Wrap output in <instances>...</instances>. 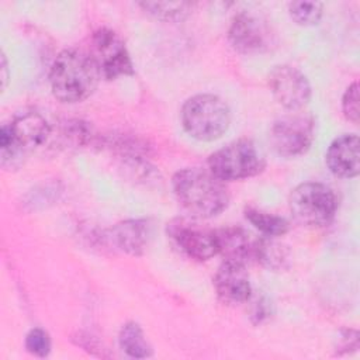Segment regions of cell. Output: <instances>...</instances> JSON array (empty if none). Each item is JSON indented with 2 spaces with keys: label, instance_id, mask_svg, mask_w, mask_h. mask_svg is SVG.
<instances>
[{
  "label": "cell",
  "instance_id": "1",
  "mask_svg": "<svg viewBox=\"0 0 360 360\" xmlns=\"http://www.w3.org/2000/svg\"><path fill=\"white\" fill-rule=\"evenodd\" d=\"M173 191L181 207L194 218H211L222 212L229 202L224 181L210 170L186 167L172 180Z\"/></svg>",
  "mask_w": 360,
  "mask_h": 360
},
{
  "label": "cell",
  "instance_id": "2",
  "mask_svg": "<svg viewBox=\"0 0 360 360\" xmlns=\"http://www.w3.org/2000/svg\"><path fill=\"white\" fill-rule=\"evenodd\" d=\"M100 73L90 58L77 49H65L53 60L49 72L51 90L62 103H79L93 94Z\"/></svg>",
  "mask_w": 360,
  "mask_h": 360
},
{
  "label": "cell",
  "instance_id": "3",
  "mask_svg": "<svg viewBox=\"0 0 360 360\" xmlns=\"http://www.w3.org/2000/svg\"><path fill=\"white\" fill-rule=\"evenodd\" d=\"M181 124L188 135L210 142L221 138L231 124V112L224 100L214 94H197L181 107Z\"/></svg>",
  "mask_w": 360,
  "mask_h": 360
},
{
  "label": "cell",
  "instance_id": "4",
  "mask_svg": "<svg viewBox=\"0 0 360 360\" xmlns=\"http://www.w3.org/2000/svg\"><path fill=\"white\" fill-rule=\"evenodd\" d=\"M263 167L264 158L249 139L233 141L208 158V170L222 181L256 176Z\"/></svg>",
  "mask_w": 360,
  "mask_h": 360
},
{
  "label": "cell",
  "instance_id": "5",
  "mask_svg": "<svg viewBox=\"0 0 360 360\" xmlns=\"http://www.w3.org/2000/svg\"><path fill=\"white\" fill-rule=\"evenodd\" d=\"M338 201L330 187L322 183H302L290 195L292 217L307 226H325L336 212Z\"/></svg>",
  "mask_w": 360,
  "mask_h": 360
},
{
  "label": "cell",
  "instance_id": "6",
  "mask_svg": "<svg viewBox=\"0 0 360 360\" xmlns=\"http://www.w3.org/2000/svg\"><path fill=\"white\" fill-rule=\"evenodd\" d=\"M51 135L48 121L35 111L17 115L11 122L3 124L0 129V148L3 165L7 159L24 155L41 146Z\"/></svg>",
  "mask_w": 360,
  "mask_h": 360
},
{
  "label": "cell",
  "instance_id": "7",
  "mask_svg": "<svg viewBox=\"0 0 360 360\" xmlns=\"http://www.w3.org/2000/svg\"><path fill=\"white\" fill-rule=\"evenodd\" d=\"M90 58L104 79H117L134 73L132 60L124 41L110 28H98L91 37Z\"/></svg>",
  "mask_w": 360,
  "mask_h": 360
},
{
  "label": "cell",
  "instance_id": "8",
  "mask_svg": "<svg viewBox=\"0 0 360 360\" xmlns=\"http://www.w3.org/2000/svg\"><path fill=\"white\" fill-rule=\"evenodd\" d=\"M315 132V120L301 110L278 118L270 132V141L277 153L283 156H297L308 150Z\"/></svg>",
  "mask_w": 360,
  "mask_h": 360
},
{
  "label": "cell",
  "instance_id": "9",
  "mask_svg": "<svg viewBox=\"0 0 360 360\" xmlns=\"http://www.w3.org/2000/svg\"><path fill=\"white\" fill-rule=\"evenodd\" d=\"M167 233L176 246L194 260H208L218 253L215 231L187 218H176L167 225Z\"/></svg>",
  "mask_w": 360,
  "mask_h": 360
},
{
  "label": "cell",
  "instance_id": "10",
  "mask_svg": "<svg viewBox=\"0 0 360 360\" xmlns=\"http://www.w3.org/2000/svg\"><path fill=\"white\" fill-rule=\"evenodd\" d=\"M228 39L233 49L240 53H260L270 48L273 34L260 15L240 11L232 18Z\"/></svg>",
  "mask_w": 360,
  "mask_h": 360
},
{
  "label": "cell",
  "instance_id": "11",
  "mask_svg": "<svg viewBox=\"0 0 360 360\" xmlns=\"http://www.w3.org/2000/svg\"><path fill=\"white\" fill-rule=\"evenodd\" d=\"M270 90L284 108L302 110L311 98V86L302 72L290 65L276 66L269 76Z\"/></svg>",
  "mask_w": 360,
  "mask_h": 360
},
{
  "label": "cell",
  "instance_id": "12",
  "mask_svg": "<svg viewBox=\"0 0 360 360\" xmlns=\"http://www.w3.org/2000/svg\"><path fill=\"white\" fill-rule=\"evenodd\" d=\"M218 297L228 304H242L250 298L252 287L245 264L224 260L214 276Z\"/></svg>",
  "mask_w": 360,
  "mask_h": 360
},
{
  "label": "cell",
  "instance_id": "13",
  "mask_svg": "<svg viewBox=\"0 0 360 360\" xmlns=\"http://www.w3.org/2000/svg\"><path fill=\"white\" fill-rule=\"evenodd\" d=\"M325 160L335 176L342 179L356 177L360 170L359 136L356 134H345L336 138L329 145Z\"/></svg>",
  "mask_w": 360,
  "mask_h": 360
},
{
  "label": "cell",
  "instance_id": "14",
  "mask_svg": "<svg viewBox=\"0 0 360 360\" xmlns=\"http://www.w3.org/2000/svg\"><path fill=\"white\" fill-rule=\"evenodd\" d=\"M218 253L224 256V260L246 264L253 260L255 240L250 235L239 226H226L215 231Z\"/></svg>",
  "mask_w": 360,
  "mask_h": 360
},
{
  "label": "cell",
  "instance_id": "15",
  "mask_svg": "<svg viewBox=\"0 0 360 360\" xmlns=\"http://www.w3.org/2000/svg\"><path fill=\"white\" fill-rule=\"evenodd\" d=\"M149 236L148 222L143 219H128L114 225L108 231L110 242L132 256H138L143 252Z\"/></svg>",
  "mask_w": 360,
  "mask_h": 360
},
{
  "label": "cell",
  "instance_id": "16",
  "mask_svg": "<svg viewBox=\"0 0 360 360\" xmlns=\"http://www.w3.org/2000/svg\"><path fill=\"white\" fill-rule=\"evenodd\" d=\"M273 238L266 236L255 240L253 259L270 270H281L287 266L288 250Z\"/></svg>",
  "mask_w": 360,
  "mask_h": 360
},
{
  "label": "cell",
  "instance_id": "17",
  "mask_svg": "<svg viewBox=\"0 0 360 360\" xmlns=\"http://www.w3.org/2000/svg\"><path fill=\"white\" fill-rule=\"evenodd\" d=\"M120 347L131 357L145 359L152 354V347L148 343L142 328L135 322H127L118 335Z\"/></svg>",
  "mask_w": 360,
  "mask_h": 360
},
{
  "label": "cell",
  "instance_id": "18",
  "mask_svg": "<svg viewBox=\"0 0 360 360\" xmlns=\"http://www.w3.org/2000/svg\"><path fill=\"white\" fill-rule=\"evenodd\" d=\"M245 217L264 236H274V238L281 236L290 228V224L285 218L274 214H269L256 208H246Z\"/></svg>",
  "mask_w": 360,
  "mask_h": 360
},
{
  "label": "cell",
  "instance_id": "19",
  "mask_svg": "<svg viewBox=\"0 0 360 360\" xmlns=\"http://www.w3.org/2000/svg\"><path fill=\"white\" fill-rule=\"evenodd\" d=\"M139 6L150 15L165 21L183 20L191 10V4L184 1H143Z\"/></svg>",
  "mask_w": 360,
  "mask_h": 360
},
{
  "label": "cell",
  "instance_id": "20",
  "mask_svg": "<svg viewBox=\"0 0 360 360\" xmlns=\"http://www.w3.org/2000/svg\"><path fill=\"white\" fill-rule=\"evenodd\" d=\"M288 13L298 25H314L322 17L323 4L319 1H292L288 4Z\"/></svg>",
  "mask_w": 360,
  "mask_h": 360
},
{
  "label": "cell",
  "instance_id": "21",
  "mask_svg": "<svg viewBox=\"0 0 360 360\" xmlns=\"http://www.w3.org/2000/svg\"><path fill=\"white\" fill-rule=\"evenodd\" d=\"M25 347L27 350L38 357H45L51 352V339L49 335L41 329L34 328L25 336Z\"/></svg>",
  "mask_w": 360,
  "mask_h": 360
},
{
  "label": "cell",
  "instance_id": "22",
  "mask_svg": "<svg viewBox=\"0 0 360 360\" xmlns=\"http://www.w3.org/2000/svg\"><path fill=\"white\" fill-rule=\"evenodd\" d=\"M342 110L345 117L353 124L359 122V83L354 82L347 87L342 98Z\"/></svg>",
  "mask_w": 360,
  "mask_h": 360
},
{
  "label": "cell",
  "instance_id": "23",
  "mask_svg": "<svg viewBox=\"0 0 360 360\" xmlns=\"http://www.w3.org/2000/svg\"><path fill=\"white\" fill-rule=\"evenodd\" d=\"M270 315V311H269V305L263 301H259L255 304L253 307V314L252 316L256 319V322H262L264 318H267Z\"/></svg>",
  "mask_w": 360,
  "mask_h": 360
},
{
  "label": "cell",
  "instance_id": "24",
  "mask_svg": "<svg viewBox=\"0 0 360 360\" xmlns=\"http://www.w3.org/2000/svg\"><path fill=\"white\" fill-rule=\"evenodd\" d=\"M8 80V68H7V60H6V55L1 53V84L3 89L6 87Z\"/></svg>",
  "mask_w": 360,
  "mask_h": 360
}]
</instances>
